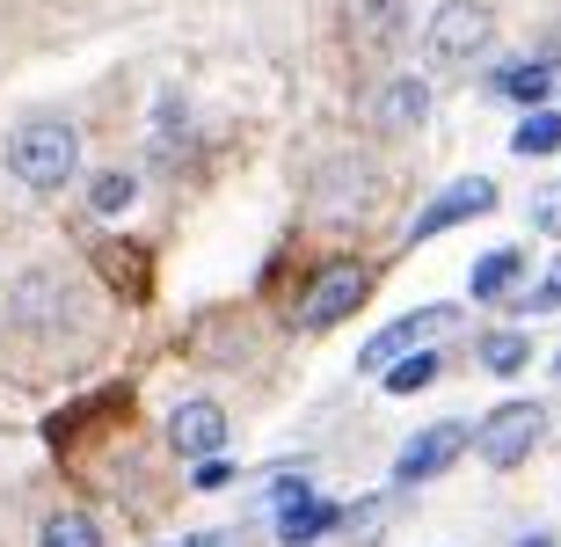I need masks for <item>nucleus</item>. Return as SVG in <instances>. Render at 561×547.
<instances>
[{
	"label": "nucleus",
	"instance_id": "18",
	"mask_svg": "<svg viewBox=\"0 0 561 547\" xmlns=\"http://www.w3.org/2000/svg\"><path fill=\"white\" fill-rule=\"evenodd\" d=\"M88 197H95V212H103V219H117V212L131 205V175H125V169L95 175V190H88Z\"/></svg>",
	"mask_w": 561,
	"mask_h": 547
},
{
	"label": "nucleus",
	"instance_id": "16",
	"mask_svg": "<svg viewBox=\"0 0 561 547\" xmlns=\"http://www.w3.org/2000/svg\"><path fill=\"white\" fill-rule=\"evenodd\" d=\"M547 81H554L547 59L540 66H503V73H496V88L511 95V103H547Z\"/></svg>",
	"mask_w": 561,
	"mask_h": 547
},
{
	"label": "nucleus",
	"instance_id": "8",
	"mask_svg": "<svg viewBox=\"0 0 561 547\" xmlns=\"http://www.w3.org/2000/svg\"><path fill=\"white\" fill-rule=\"evenodd\" d=\"M168 445L190 453V460H211V453L227 445V417H219L211 401H183V409L168 417Z\"/></svg>",
	"mask_w": 561,
	"mask_h": 547
},
{
	"label": "nucleus",
	"instance_id": "21",
	"mask_svg": "<svg viewBox=\"0 0 561 547\" xmlns=\"http://www.w3.org/2000/svg\"><path fill=\"white\" fill-rule=\"evenodd\" d=\"M540 227L561 233V190H547V197H540Z\"/></svg>",
	"mask_w": 561,
	"mask_h": 547
},
{
	"label": "nucleus",
	"instance_id": "22",
	"mask_svg": "<svg viewBox=\"0 0 561 547\" xmlns=\"http://www.w3.org/2000/svg\"><path fill=\"white\" fill-rule=\"evenodd\" d=\"M227 475H233L227 460H205V467H197V489H219V482H227Z\"/></svg>",
	"mask_w": 561,
	"mask_h": 547
},
{
	"label": "nucleus",
	"instance_id": "14",
	"mask_svg": "<svg viewBox=\"0 0 561 547\" xmlns=\"http://www.w3.org/2000/svg\"><path fill=\"white\" fill-rule=\"evenodd\" d=\"M525 358H533V343H525L518 329H489V343H481V365H489V373H503V379H511Z\"/></svg>",
	"mask_w": 561,
	"mask_h": 547
},
{
	"label": "nucleus",
	"instance_id": "20",
	"mask_svg": "<svg viewBox=\"0 0 561 547\" xmlns=\"http://www.w3.org/2000/svg\"><path fill=\"white\" fill-rule=\"evenodd\" d=\"M379 511H387V504H357L351 518H343V526H351L357 540H379Z\"/></svg>",
	"mask_w": 561,
	"mask_h": 547
},
{
	"label": "nucleus",
	"instance_id": "17",
	"mask_svg": "<svg viewBox=\"0 0 561 547\" xmlns=\"http://www.w3.org/2000/svg\"><path fill=\"white\" fill-rule=\"evenodd\" d=\"M431 379H437V358H431V351H416V358L387 365V387H394V395H416V387H431Z\"/></svg>",
	"mask_w": 561,
	"mask_h": 547
},
{
	"label": "nucleus",
	"instance_id": "12",
	"mask_svg": "<svg viewBox=\"0 0 561 547\" xmlns=\"http://www.w3.org/2000/svg\"><path fill=\"white\" fill-rule=\"evenodd\" d=\"M518 249H496V255H481L474 263V277H467V285H474V299H518Z\"/></svg>",
	"mask_w": 561,
	"mask_h": 547
},
{
	"label": "nucleus",
	"instance_id": "23",
	"mask_svg": "<svg viewBox=\"0 0 561 547\" xmlns=\"http://www.w3.org/2000/svg\"><path fill=\"white\" fill-rule=\"evenodd\" d=\"M518 547H554V540H547V533H533V540H518Z\"/></svg>",
	"mask_w": 561,
	"mask_h": 547
},
{
	"label": "nucleus",
	"instance_id": "1",
	"mask_svg": "<svg viewBox=\"0 0 561 547\" xmlns=\"http://www.w3.org/2000/svg\"><path fill=\"white\" fill-rule=\"evenodd\" d=\"M81 169V132L66 117H30V125L8 132V175L30 190H66Z\"/></svg>",
	"mask_w": 561,
	"mask_h": 547
},
{
	"label": "nucleus",
	"instance_id": "5",
	"mask_svg": "<svg viewBox=\"0 0 561 547\" xmlns=\"http://www.w3.org/2000/svg\"><path fill=\"white\" fill-rule=\"evenodd\" d=\"M373 293V277L351 271V263H335V271L313 277V293L299 299V329H335L343 315H357V299Z\"/></svg>",
	"mask_w": 561,
	"mask_h": 547
},
{
	"label": "nucleus",
	"instance_id": "11",
	"mask_svg": "<svg viewBox=\"0 0 561 547\" xmlns=\"http://www.w3.org/2000/svg\"><path fill=\"white\" fill-rule=\"evenodd\" d=\"M431 117V81H416V73H401V81L379 88V125H423Z\"/></svg>",
	"mask_w": 561,
	"mask_h": 547
},
{
	"label": "nucleus",
	"instance_id": "9",
	"mask_svg": "<svg viewBox=\"0 0 561 547\" xmlns=\"http://www.w3.org/2000/svg\"><path fill=\"white\" fill-rule=\"evenodd\" d=\"M401 8L409 0H351V44L357 52H387L401 37Z\"/></svg>",
	"mask_w": 561,
	"mask_h": 547
},
{
	"label": "nucleus",
	"instance_id": "6",
	"mask_svg": "<svg viewBox=\"0 0 561 547\" xmlns=\"http://www.w3.org/2000/svg\"><path fill=\"white\" fill-rule=\"evenodd\" d=\"M467 438H474L467 423H431V431H416L394 460V482H431V475H445V467L467 453Z\"/></svg>",
	"mask_w": 561,
	"mask_h": 547
},
{
	"label": "nucleus",
	"instance_id": "24",
	"mask_svg": "<svg viewBox=\"0 0 561 547\" xmlns=\"http://www.w3.org/2000/svg\"><path fill=\"white\" fill-rule=\"evenodd\" d=\"M554 373H561V358H554Z\"/></svg>",
	"mask_w": 561,
	"mask_h": 547
},
{
	"label": "nucleus",
	"instance_id": "4",
	"mask_svg": "<svg viewBox=\"0 0 561 547\" xmlns=\"http://www.w3.org/2000/svg\"><path fill=\"white\" fill-rule=\"evenodd\" d=\"M481 212H496V183L489 175H459V183H445L423 205V219H409V241H431V233L459 227V219H481Z\"/></svg>",
	"mask_w": 561,
	"mask_h": 547
},
{
	"label": "nucleus",
	"instance_id": "2",
	"mask_svg": "<svg viewBox=\"0 0 561 547\" xmlns=\"http://www.w3.org/2000/svg\"><path fill=\"white\" fill-rule=\"evenodd\" d=\"M489 37H496V15H489L481 0H445L431 15V30H423V59H431L437 73H467V66L489 52Z\"/></svg>",
	"mask_w": 561,
	"mask_h": 547
},
{
	"label": "nucleus",
	"instance_id": "13",
	"mask_svg": "<svg viewBox=\"0 0 561 547\" xmlns=\"http://www.w3.org/2000/svg\"><path fill=\"white\" fill-rule=\"evenodd\" d=\"M37 547H103V533H95L88 511H51L44 533H37Z\"/></svg>",
	"mask_w": 561,
	"mask_h": 547
},
{
	"label": "nucleus",
	"instance_id": "15",
	"mask_svg": "<svg viewBox=\"0 0 561 547\" xmlns=\"http://www.w3.org/2000/svg\"><path fill=\"white\" fill-rule=\"evenodd\" d=\"M511 147H518V153H561V117H554V110H533V117L511 132Z\"/></svg>",
	"mask_w": 561,
	"mask_h": 547
},
{
	"label": "nucleus",
	"instance_id": "7",
	"mask_svg": "<svg viewBox=\"0 0 561 547\" xmlns=\"http://www.w3.org/2000/svg\"><path fill=\"white\" fill-rule=\"evenodd\" d=\"M437 329H453V307H423V315H401L394 329H379L365 351H357V373H387L394 358H409L423 337H437Z\"/></svg>",
	"mask_w": 561,
	"mask_h": 547
},
{
	"label": "nucleus",
	"instance_id": "19",
	"mask_svg": "<svg viewBox=\"0 0 561 547\" xmlns=\"http://www.w3.org/2000/svg\"><path fill=\"white\" fill-rule=\"evenodd\" d=\"M518 307H561V263H547V285L540 293H518Z\"/></svg>",
	"mask_w": 561,
	"mask_h": 547
},
{
	"label": "nucleus",
	"instance_id": "3",
	"mask_svg": "<svg viewBox=\"0 0 561 547\" xmlns=\"http://www.w3.org/2000/svg\"><path fill=\"white\" fill-rule=\"evenodd\" d=\"M547 417H540V401H503V409H489V417L474 423V453L489 467H518L533 445H540Z\"/></svg>",
	"mask_w": 561,
	"mask_h": 547
},
{
	"label": "nucleus",
	"instance_id": "10",
	"mask_svg": "<svg viewBox=\"0 0 561 547\" xmlns=\"http://www.w3.org/2000/svg\"><path fill=\"white\" fill-rule=\"evenodd\" d=\"M329 526H343V511H335V504H321V497H299V504H285V511H277V540H285V547L321 540Z\"/></svg>",
	"mask_w": 561,
	"mask_h": 547
}]
</instances>
